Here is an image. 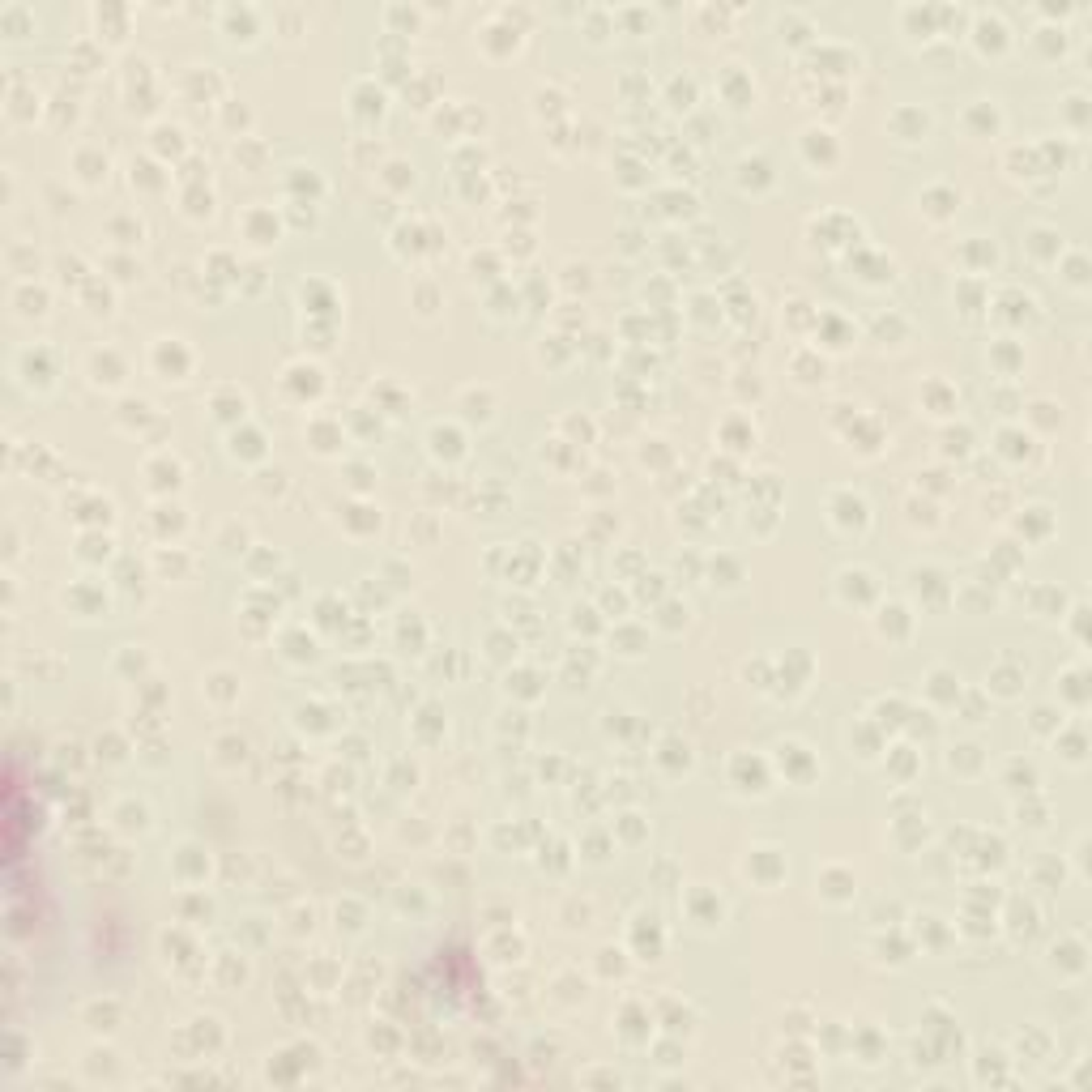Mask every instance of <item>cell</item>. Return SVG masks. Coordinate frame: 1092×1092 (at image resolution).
Returning <instances> with one entry per match:
<instances>
[{
	"label": "cell",
	"mask_w": 1092,
	"mask_h": 1092,
	"mask_svg": "<svg viewBox=\"0 0 1092 1092\" xmlns=\"http://www.w3.org/2000/svg\"><path fill=\"white\" fill-rule=\"evenodd\" d=\"M5 112L14 115V120H35V112H39V94H35V85L22 77V73H9V94H5Z\"/></svg>",
	"instance_id": "obj_1"
},
{
	"label": "cell",
	"mask_w": 1092,
	"mask_h": 1092,
	"mask_svg": "<svg viewBox=\"0 0 1092 1092\" xmlns=\"http://www.w3.org/2000/svg\"><path fill=\"white\" fill-rule=\"evenodd\" d=\"M0 35H9V39L35 35V9H30V5H22V0L0 5Z\"/></svg>",
	"instance_id": "obj_2"
},
{
	"label": "cell",
	"mask_w": 1092,
	"mask_h": 1092,
	"mask_svg": "<svg viewBox=\"0 0 1092 1092\" xmlns=\"http://www.w3.org/2000/svg\"><path fill=\"white\" fill-rule=\"evenodd\" d=\"M52 372H56V367H52V354L43 351V346H39V351L30 346V351L17 354V376H22V384H30V389H35V376L47 380Z\"/></svg>",
	"instance_id": "obj_3"
},
{
	"label": "cell",
	"mask_w": 1092,
	"mask_h": 1092,
	"mask_svg": "<svg viewBox=\"0 0 1092 1092\" xmlns=\"http://www.w3.org/2000/svg\"><path fill=\"white\" fill-rule=\"evenodd\" d=\"M14 303L22 316H43V312H47V291L35 286V278H22L14 286Z\"/></svg>",
	"instance_id": "obj_4"
},
{
	"label": "cell",
	"mask_w": 1092,
	"mask_h": 1092,
	"mask_svg": "<svg viewBox=\"0 0 1092 1092\" xmlns=\"http://www.w3.org/2000/svg\"><path fill=\"white\" fill-rule=\"evenodd\" d=\"M94 22H98V30H107V26L124 30V9H107V5H98V9H94Z\"/></svg>",
	"instance_id": "obj_5"
},
{
	"label": "cell",
	"mask_w": 1092,
	"mask_h": 1092,
	"mask_svg": "<svg viewBox=\"0 0 1092 1092\" xmlns=\"http://www.w3.org/2000/svg\"><path fill=\"white\" fill-rule=\"evenodd\" d=\"M73 65H77L82 73H90V65H94V47H90V39L73 43Z\"/></svg>",
	"instance_id": "obj_6"
},
{
	"label": "cell",
	"mask_w": 1092,
	"mask_h": 1092,
	"mask_svg": "<svg viewBox=\"0 0 1092 1092\" xmlns=\"http://www.w3.org/2000/svg\"><path fill=\"white\" fill-rule=\"evenodd\" d=\"M77 163H82V167H85V171H82L85 180H98V175H103V171H98V163H94V154H90V150H82V154H77Z\"/></svg>",
	"instance_id": "obj_7"
}]
</instances>
